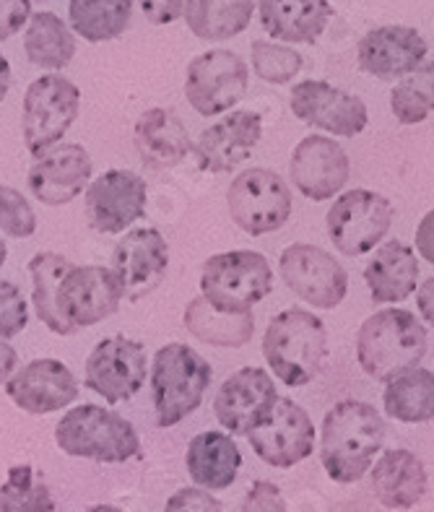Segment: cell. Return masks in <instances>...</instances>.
<instances>
[{
  "label": "cell",
  "mask_w": 434,
  "mask_h": 512,
  "mask_svg": "<svg viewBox=\"0 0 434 512\" xmlns=\"http://www.w3.org/2000/svg\"><path fill=\"white\" fill-rule=\"evenodd\" d=\"M385 422L375 406L362 401L336 403L323 419L320 461L336 484H354L370 471L383 450Z\"/></svg>",
  "instance_id": "cell-1"
},
{
  "label": "cell",
  "mask_w": 434,
  "mask_h": 512,
  "mask_svg": "<svg viewBox=\"0 0 434 512\" xmlns=\"http://www.w3.org/2000/svg\"><path fill=\"white\" fill-rule=\"evenodd\" d=\"M427 354V328L409 310H380L357 333V359L372 380L388 383L419 367Z\"/></svg>",
  "instance_id": "cell-2"
},
{
  "label": "cell",
  "mask_w": 434,
  "mask_h": 512,
  "mask_svg": "<svg viewBox=\"0 0 434 512\" xmlns=\"http://www.w3.org/2000/svg\"><path fill=\"white\" fill-rule=\"evenodd\" d=\"M263 357L273 375L289 388L312 383L328 359V331L323 320L299 307L279 312L263 338Z\"/></svg>",
  "instance_id": "cell-3"
},
{
  "label": "cell",
  "mask_w": 434,
  "mask_h": 512,
  "mask_svg": "<svg viewBox=\"0 0 434 512\" xmlns=\"http://www.w3.org/2000/svg\"><path fill=\"white\" fill-rule=\"evenodd\" d=\"M211 364L188 344H167L151 362V398L156 424L162 429L177 427L193 411L201 409L211 385Z\"/></svg>",
  "instance_id": "cell-4"
},
{
  "label": "cell",
  "mask_w": 434,
  "mask_h": 512,
  "mask_svg": "<svg viewBox=\"0 0 434 512\" xmlns=\"http://www.w3.org/2000/svg\"><path fill=\"white\" fill-rule=\"evenodd\" d=\"M55 442L65 455L97 463H125L141 455L136 427L97 403H84L63 414L55 427Z\"/></svg>",
  "instance_id": "cell-5"
},
{
  "label": "cell",
  "mask_w": 434,
  "mask_h": 512,
  "mask_svg": "<svg viewBox=\"0 0 434 512\" xmlns=\"http://www.w3.org/2000/svg\"><path fill=\"white\" fill-rule=\"evenodd\" d=\"M273 271L266 255L255 250L219 253L203 263V297L224 312H250L271 294Z\"/></svg>",
  "instance_id": "cell-6"
},
{
  "label": "cell",
  "mask_w": 434,
  "mask_h": 512,
  "mask_svg": "<svg viewBox=\"0 0 434 512\" xmlns=\"http://www.w3.org/2000/svg\"><path fill=\"white\" fill-rule=\"evenodd\" d=\"M81 110V91L71 78L60 73H47L29 84L21 107V133L26 151L37 159L76 123Z\"/></svg>",
  "instance_id": "cell-7"
},
{
  "label": "cell",
  "mask_w": 434,
  "mask_h": 512,
  "mask_svg": "<svg viewBox=\"0 0 434 512\" xmlns=\"http://www.w3.org/2000/svg\"><path fill=\"white\" fill-rule=\"evenodd\" d=\"M229 216L242 232L263 237L279 232L292 216V190L276 172L253 167L234 177L227 190Z\"/></svg>",
  "instance_id": "cell-8"
},
{
  "label": "cell",
  "mask_w": 434,
  "mask_h": 512,
  "mask_svg": "<svg viewBox=\"0 0 434 512\" xmlns=\"http://www.w3.org/2000/svg\"><path fill=\"white\" fill-rule=\"evenodd\" d=\"M393 214H396L393 203L385 195L357 188L338 195L325 216V227L338 253L357 258L375 250L385 240L393 224Z\"/></svg>",
  "instance_id": "cell-9"
},
{
  "label": "cell",
  "mask_w": 434,
  "mask_h": 512,
  "mask_svg": "<svg viewBox=\"0 0 434 512\" xmlns=\"http://www.w3.org/2000/svg\"><path fill=\"white\" fill-rule=\"evenodd\" d=\"M250 71L232 50H208L190 60L185 73V97L201 117L234 110L245 99Z\"/></svg>",
  "instance_id": "cell-10"
},
{
  "label": "cell",
  "mask_w": 434,
  "mask_h": 512,
  "mask_svg": "<svg viewBox=\"0 0 434 512\" xmlns=\"http://www.w3.org/2000/svg\"><path fill=\"white\" fill-rule=\"evenodd\" d=\"M279 273L286 289L318 310H333L349 292V273L344 266L323 247L305 242L286 247L279 258Z\"/></svg>",
  "instance_id": "cell-11"
},
{
  "label": "cell",
  "mask_w": 434,
  "mask_h": 512,
  "mask_svg": "<svg viewBox=\"0 0 434 512\" xmlns=\"http://www.w3.org/2000/svg\"><path fill=\"white\" fill-rule=\"evenodd\" d=\"M146 346L125 336L99 341L86 359L84 385L107 403H125L146 385Z\"/></svg>",
  "instance_id": "cell-12"
},
{
  "label": "cell",
  "mask_w": 434,
  "mask_h": 512,
  "mask_svg": "<svg viewBox=\"0 0 434 512\" xmlns=\"http://www.w3.org/2000/svg\"><path fill=\"white\" fill-rule=\"evenodd\" d=\"M245 437L260 461L273 468L297 466L315 450V427L310 414L292 398L279 396L271 414Z\"/></svg>",
  "instance_id": "cell-13"
},
{
  "label": "cell",
  "mask_w": 434,
  "mask_h": 512,
  "mask_svg": "<svg viewBox=\"0 0 434 512\" xmlns=\"http://www.w3.org/2000/svg\"><path fill=\"white\" fill-rule=\"evenodd\" d=\"M125 299L112 268L73 266L58 286V312L76 331L112 318Z\"/></svg>",
  "instance_id": "cell-14"
},
{
  "label": "cell",
  "mask_w": 434,
  "mask_h": 512,
  "mask_svg": "<svg viewBox=\"0 0 434 512\" xmlns=\"http://www.w3.org/2000/svg\"><path fill=\"white\" fill-rule=\"evenodd\" d=\"M146 180L128 169H110L84 190L86 219L97 232L120 234L146 211Z\"/></svg>",
  "instance_id": "cell-15"
},
{
  "label": "cell",
  "mask_w": 434,
  "mask_h": 512,
  "mask_svg": "<svg viewBox=\"0 0 434 512\" xmlns=\"http://www.w3.org/2000/svg\"><path fill=\"white\" fill-rule=\"evenodd\" d=\"M169 268V245L154 227L130 229L120 237L112 253V271L123 284L128 302L149 297L162 286Z\"/></svg>",
  "instance_id": "cell-16"
},
{
  "label": "cell",
  "mask_w": 434,
  "mask_h": 512,
  "mask_svg": "<svg viewBox=\"0 0 434 512\" xmlns=\"http://www.w3.org/2000/svg\"><path fill=\"white\" fill-rule=\"evenodd\" d=\"M292 112L302 123L333 136L354 138L367 128V104L349 91L331 86L328 81H302L292 89Z\"/></svg>",
  "instance_id": "cell-17"
},
{
  "label": "cell",
  "mask_w": 434,
  "mask_h": 512,
  "mask_svg": "<svg viewBox=\"0 0 434 512\" xmlns=\"http://www.w3.org/2000/svg\"><path fill=\"white\" fill-rule=\"evenodd\" d=\"M94 164L81 143H55L37 156L29 169V193L45 206H65L76 201L91 180Z\"/></svg>",
  "instance_id": "cell-18"
},
{
  "label": "cell",
  "mask_w": 434,
  "mask_h": 512,
  "mask_svg": "<svg viewBox=\"0 0 434 512\" xmlns=\"http://www.w3.org/2000/svg\"><path fill=\"white\" fill-rule=\"evenodd\" d=\"M279 401V390L266 370L242 367L221 385L214 401V414L229 435H242L258 427Z\"/></svg>",
  "instance_id": "cell-19"
},
{
  "label": "cell",
  "mask_w": 434,
  "mask_h": 512,
  "mask_svg": "<svg viewBox=\"0 0 434 512\" xmlns=\"http://www.w3.org/2000/svg\"><path fill=\"white\" fill-rule=\"evenodd\" d=\"M294 188L315 203L331 201L346 188L351 162L344 146L328 136H307L297 143L289 162Z\"/></svg>",
  "instance_id": "cell-20"
},
{
  "label": "cell",
  "mask_w": 434,
  "mask_h": 512,
  "mask_svg": "<svg viewBox=\"0 0 434 512\" xmlns=\"http://www.w3.org/2000/svg\"><path fill=\"white\" fill-rule=\"evenodd\" d=\"M6 393L16 409L45 416L63 411L78 398V380L58 359H34L6 380Z\"/></svg>",
  "instance_id": "cell-21"
},
{
  "label": "cell",
  "mask_w": 434,
  "mask_h": 512,
  "mask_svg": "<svg viewBox=\"0 0 434 512\" xmlns=\"http://www.w3.org/2000/svg\"><path fill=\"white\" fill-rule=\"evenodd\" d=\"M260 136H263V120L258 112H229L219 123L203 130L193 149L195 162L203 172H214V175L234 172L250 159L253 149L260 143Z\"/></svg>",
  "instance_id": "cell-22"
},
{
  "label": "cell",
  "mask_w": 434,
  "mask_h": 512,
  "mask_svg": "<svg viewBox=\"0 0 434 512\" xmlns=\"http://www.w3.org/2000/svg\"><path fill=\"white\" fill-rule=\"evenodd\" d=\"M427 39L411 26H377L359 39L357 60L367 76L396 81L427 58Z\"/></svg>",
  "instance_id": "cell-23"
},
{
  "label": "cell",
  "mask_w": 434,
  "mask_h": 512,
  "mask_svg": "<svg viewBox=\"0 0 434 512\" xmlns=\"http://www.w3.org/2000/svg\"><path fill=\"white\" fill-rule=\"evenodd\" d=\"M133 146L138 151V159L151 169L175 167L193 151L188 128L169 107H151L138 117Z\"/></svg>",
  "instance_id": "cell-24"
},
{
  "label": "cell",
  "mask_w": 434,
  "mask_h": 512,
  "mask_svg": "<svg viewBox=\"0 0 434 512\" xmlns=\"http://www.w3.org/2000/svg\"><path fill=\"white\" fill-rule=\"evenodd\" d=\"M260 24L273 39L312 45L333 16L331 0H258Z\"/></svg>",
  "instance_id": "cell-25"
},
{
  "label": "cell",
  "mask_w": 434,
  "mask_h": 512,
  "mask_svg": "<svg viewBox=\"0 0 434 512\" xmlns=\"http://www.w3.org/2000/svg\"><path fill=\"white\" fill-rule=\"evenodd\" d=\"M385 510H411L427 494V471L411 450H388L372 468L370 484Z\"/></svg>",
  "instance_id": "cell-26"
},
{
  "label": "cell",
  "mask_w": 434,
  "mask_h": 512,
  "mask_svg": "<svg viewBox=\"0 0 434 512\" xmlns=\"http://www.w3.org/2000/svg\"><path fill=\"white\" fill-rule=\"evenodd\" d=\"M185 466L195 487L221 492L240 474L242 453L237 442L224 432H201L190 440Z\"/></svg>",
  "instance_id": "cell-27"
},
{
  "label": "cell",
  "mask_w": 434,
  "mask_h": 512,
  "mask_svg": "<svg viewBox=\"0 0 434 512\" xmlns=\"http://www.w3.org/2000/svg\"><path fill=\"white\" fill-rule=\"evenodd\" d=\"M364 281L370 286L372 299L380 305L403 302L416 292L419 281V260L409 245L398 240L385 242L375 250V258L364 268Z\"/></svg>",
  "instance_id": "cell-28"
},
{
  "label": "cell",
  "mask_w": 434,
  "mask_h": 512,
  "mask_svg": "<svg viewBox=\"0 0 434 512\" xmlns=\"http://www.w3.org/2000/svg\"><path fill=\"white\" fill-rule=\"evenodd\" d=\"M185 328L190 336L201 338L203 344L221 346V349H240L250 344L255 333V318L250 312L216 310L206 297H195L185 307Z\"/></svg>",
  "instance_id": "cell-29"
},
{
  "label": "cell",
  "mask_w": 434,
  "mask_h": 512,
  "mask_svg": "<svg viewBox=\"0 0 434 512\" xmlns=\"http://www.w3.org/2000/svg\"><path fill=\"white\" fill-rule=\"evenodd\" d=\"M253 0H188L185 21L198 39L224 42L242 34L253 19Z\"/></svg>",
  "instance_id": "cell-30"
},
{
  "label": "cell",
  "mask_w": 434,
  "mask_h": 512,
  "mask_svg": "<svg viewBox=\"0 0 434 512\" xmlns=\"http://www.w3.org/2000/svg\"><path fill=\"white\" fill-rule=\"evenodd\" d=\"M24 52L32 65L60 71L76 55V37L55 13H32L29 21H26Z\"/></svg>",
  "instance_id": "cell-31"
},
{
  "label": "cell",
  "mask_w": 434,
  "mask_h": 512,
  "mask_svg": "<svg viewBox=\"0 0 434 512\" xmlns=\"http://www.w3.org/2000/svg\"><path fill=\"white\" fill-rule=\"evenodd\" d=\"M385 414L401 424H424L434 419V372L414 367L393 377L383 393Z\"/></svg>",
  "instance_id": "cell-32"
},
{
  "label": "cell",
  "mask_w": 434,
  "mask_h": 512,
  "mask_svg": "<svg viewBox=\"0 0 434 512\" xmlns=\"http://www.w3.org/2000/svg\"><path fill=\"white\" fill-rule=\"evenodd\" d=\"M71 268V260L58 253H39L29 260L34 312L58 336H73L76 333V328L65 323V318L58 312V286Z\"/></svg>",
  "instance_id": "cell-33"
},
{
  "label": "cell",
  "mask_w": 434,
  "mask_h": 512,
  "mask_svg": "<svg viewBox=\"0 0 434 512\" xmlns=\"http://www.w3.org/2000/svg\"><path fill=\"white\" fill-rule=\"evenodd\" d=\"M73 32L86 42H110L125 34L133 19V0H71Z\"/></svg>",
  "instance_id": "cell-34"
},
{
  "label": "cell",
  "mask_w": 434,
  "mask_h": 512,
  "mask_svg": "<svg viewBox=\"0 0 434 512\" xmlns=\"http://www.w3.org/2000/svg\"><path fill=\"white\" fill-rule=\"evenodd\" d=\"M390 110L398 123L416 125L434 112V60L419 63L411 73L401 76L390 91Z\"/></svg>",
  "instance_id": "cell-35"
},
{
  "label": "cell",
  "mask_w": 434,
  "mask_h": 512,
  "mask_svg": "<svg viewBox=\"0 0 434 512\" xmlns=\"http://www.w3.org/2000/svg\"><path fill=\"white\" fill-rule=\"evenodd\" d=\"M55 510L45 479L32 466L19 463L8 468L6 484L0 487V512H50Z\"/></svg>",
  "instance_id": "cell-36"
},
{
  "label": "cell",
  "mask_w": 434,
  "mask_h": 512,
  "mask_svg": "<svg viewBox=\"0 0 434 512\" xmlns=\"http://www.w3.org/2000/svg\"><path fill=\"white\" fill-rule=\"evenodd\" d=\"M255 76L268 81V84H289L299 71H302V55L294 47L276 45L266 39H255L253 52H250Z\"/></svg>",
  "instance_id": "cell-37"
},
{
  "label": "cell",
  "mask_w": 434,
  "mask_h": 512,
  "mask_svg": "<svg viewBox=\"0 0 434 512\" xmlns=\"http://www.w3.org/2000/svg\"><path fill=\"white\" fill-rule=\"evenodd\" d=\"M0 232L26 240L37 232V214L24 195L11 185H0Z\"/></svg>",
  "instance_id": "cell-38"
},
{
  "label": "cell",
  "mask_w": 434,
  "mask_h": 512,
  "mask_svg": "<svg viewBox=\"0 0 434 512\" xmlns=\"http://www.w3.org/2000/svg\"><path fill=\"white\" fill-rule=\"evenodd\" d=\"M29 323V307L21 297L19 286L0 281V338L19 336Z\"/></svg>",
  "instance_id": "cell-39"
},
{
  "label": "cell",
  "mask_w": 434,
  "mask_h": 512,
  "mask_svg": "<svg viewBox=\"0 0 434 512\" xmlns=\"http://www.w3.org/2000/svg\"><path fill=\"white\" fill-rule=\"evenodd\" d=\"M185 510H201V512H219L224 510L214 494L203 487H185L175 492L167 502V512H185Z\"/></svg>",
  "instance_id": "cell-40"
},
{
  "label": "cell",
  "mask_w": 434,
  "mask_h": 512,
  "mask_svg": "<svg viewBox=\"0 0 434 512\" xmlns=\"http://www.w3.org/2000/svg\"><path fill=\"white\" fill-rule=\"evenodd\" d=\"M245 512H284L286 502L281 497L279 487L271 484V481H255V487L247 492L245 505H242Z\"/></svg>",
  "instance_id": "cell-41"
},
{
  "label": "cell",
  "mask_w": 434,
  "mask_h": 512,
  "mask_svg": "<svg viewBox=\"0 0 434 512\" xmlns=\"http://www.w3.org/2000/svg\"><path fill=\"white\" fill-rule=\"evenodd\" d=\"M32 16V0H0V42L21 32Z\"/></svg>",
  "instance_id": "cell-42"
},
{
  "label": "cell",
  "mask_w": 434,
  "mask_h": 512,
  "mask_svg": "<svg viewBox=\"0 0 434 512\" xmlns=\"http://www.w3.org/2000/svg\"><path fill=\"white\" fill-rule=\"evenodd\" d=\"M188 0H138L143 16L156 26H167L172 21L182 19Z\"/></svg>",
  "instance_id": "cell-43"
},
{
  "label": "cell",
  "mask_w": 434,
  "mask_h": 512,
  "mask_svg": "<svg viewBox=\"0 0 434 512\" xmlns=\"http://www.w3.org/2000/svg\"><path fill=\"white\" fill-rule=\"evenodd\" d=\"M416 253L434 266V208L429 214H424V219L416 227Z\"/></svg>",
  "instance_id": "cell-44"
},
{
  "label": "cell",
  "mask_w": 434,
  "mask_h": 512,
  "mask_svg": "<svg viewBox=\"0 0 434 512\" xmlns=\"http://www.w3.org/2000/svg\"><path fill=\"white\" fill-rule=\"evenodd\" d=\"M16 370H19V354L6 338H0V385H6V380Z\"/></svg>",
  "instance_id": "cell-45"
},
{
  "label": "cell",
  "mask_w": 434,
  "mask_h": 512,
  "mask_svg": "<svg viewBox=\"0 0 434 512\" xmlns=\"http://www.w3.org/2000/svg\"><path fill=\"white\" fill-rule=\"evenodd\" d=\"M416 307L422 312V318L427 320L429 325H434V276L419 286V292H416Z\"/></svg>",
  "instance_id": "cell-46"
},
{
  "label": "cell",
  "mask_w": 434,
  "mask_h": 512,
  "mask_svg": "<svg viewBox=\"0 0 434 512\" xmlns=\"http://www.w3.org/2000/svg\"><path fill=\"white\" fill-rule=\"evenodd\" d=\"M8 89H11V65H8V58L0 52V102L6 99Z\"/></svg>",
  "instance_id": "cell-47"
},
{
  "label": "cell",
  "mask_w": 434,
  "mask_h": 512,
  "mask_svg": "<svg viewBox=\"0 0 434 512\" xmlns=\"http://www.w3.org/2000/svg\"><path fill=\"white\" fill-rule=\"evenodd\" d=\"M6 258H8V250H6V242L0 240V266H3V263H6Z\"/></svg>",
  "instance_id": "cell-48"
}]
</instances>
